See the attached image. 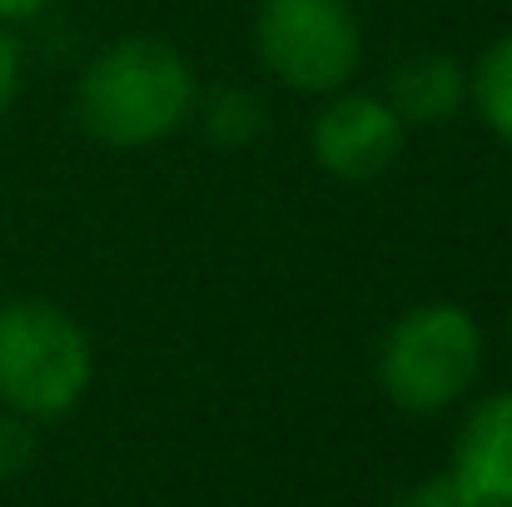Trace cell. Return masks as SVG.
<instances>
[{
  "instance_id": "2",
  "label": "cell",
  "mask_w": 512,
  "mask_h": 507,
  "mask_svg": "<svg viewBox=\"0 0 512 507\" xmlns=\"http://www.w3.org/2000/svg\"><path fill=\"white\" fill-rule=\"evenodd\" d=\"M488 338L458 299H423L403 309L378 343V388L393 408L433 418L458 408L483 373Z\"/></svg>"
},
{
  "instance_id": "3",
  "label": "cell",
  "mask_w": 512,
  "mask_h": 507,
  "mask_svg": "<svg viewBox=\"0 0 512 507\" xmlns=\"http://www.w3.org/2000/svg\"><path fill=\"white\" fill-rule=\"evenodd\" d=\"M95 378V343L55 299L0 304V408L25 423H55L80 408Z\"/></svg>"
},
{
  "instance_id": "12",
  "label": "cell",
  "mask_w": 512,
  "mask_h": 507,
  "mask_svg": "<svg viewBox=\"0 0 512 507\" xmlns=\"http://www.w3.org/2000/svg\"><path fill=\"white\" fill-rule=\"evenodd\" d=\"M20 85H25V50H20L15 30H10V25H0V115L15 105Z\"/></svg>"
},
{
  "instance_id": "4",
  "label": "cell",
  "mask_w": 512,
  "mask_h": 507,
  "mask_svg": "<svg viewBox=\"0 0 512 507\" xmlns=\"http://www.w3.org/2000/svg\"><path fill=\"white\" fill-rule=\"evenodd\" d=\"M249 45L274 85L324 100L363 65V20L353 0H259Z\"/></svg>"
},
{
  "instance_id": "13",
  "label": "cell",
  "mask_w": 512,
  "mask_h": 507,
  "mask_svg": "<svg viewBox=\"0 0 512 507\" xmlns=\"http://www.w3.org/2000/svg\"><path fill=\"white\" fill-rule=\"evenodd\" d=\"M50 5H55V0H0V25H10V30L35 25Z\"/></svg>"
},
{
  "instance_id": "5",
  "label": "cell",
  "mask_w": 512,
  "mask_h": 507,
  "mask_svg": "<svg viewBox=\"0 0 512 507\" xmlns=\"http://www.w3.org/2000/svg\"><path fill=\"white\" fill-rule=\"evenodd\" d=\"M408 145V125L393 115L383 90H353L343 85L324 95L314 125H309V155L339 184H368L398 165Z\"/></svg>"
},
{
  "instance_id": "7",
  "label": "cell",
  "mask_w": 512,
  "mask_h": 507,
  "mask_svg": "<svg viewBox=\"0 0 512 507\" xmlns=\"http://www.w3.org/2000/svg\"><path fill=\"white\" fill-rule=\"evenodd\" d=\"M383 100L408 130H443L468 105V65L448 50H413L388 70Z\"/></svg>"
},
{
  "instance_id": "9",
  "label": "cell",
  "mask_w": 512,
  "mask_h": 507,
  "mask_svg": "<svg viewBox=\"0 0 512 507\" xmlns=\"http://www.w3.org/2000/svg\"><path fill=\"white\" fill-rule=\"evenodd\" d=\"M468 105L483 120V130L512 150V25L498 30L468 65Z\"/></svg>"
},
{
  "instance_id": "8",
  "label": "cell",
  "mask_w": 512,
  "mask_h": 507,
  "mask_svg": "<svg viewBox=\"0 0 512 507\" xmlns=\"http://www.w3.org/2000/svg\"><path fill=\"white\" fill-rule=\"evenodd\" d=\"M189 120H194L199 135H204L214 150H224V155L254 150V145L269 135V105H264V95L249 90V85H209V90H199Z\"/></svg>"
},
{
  "instance_id": "14",
  "label": "cell",
  "mask_w": 512,
  "mask_h": 507,
  "mask_svg": "<svg viewBox=\"0 0 512 507\" xmlns=\"http://www.w3.org/2000/svg\"><path fill=\"white\" fill-rule=\"evenodd\" d=\"M508 334H512V319H508Z\"/></svg>"
},
{
  "instance_id": "11",
  "label": "cell",
  "mask_w": 512,
  "mask_h": 507,
  "mask_svg": "<svg viewBox=\"0 0 512 507\" xmlns=\"http://www.w3.org/2000/svg\"><path fill=\"white\" fill-rule=\"evenodd\" d=\"M388 507H468V498L458 493V483L448 473H438V478H423V483L403 488Z\"/></svg>"
},
{
  "instance_id": "10",
  "label": "cell",
  "mask_w": 512,
  "mask_h": 507,
  "mask_svg": "<svg viewBox=\"0 0 512 507\" xmlns=\"http://www.w3.org/2000/svg\"><path fill=\"white\" fill-rule=\"evenodd\" d=\"M35 458V423H25L20 413L0 408V488L15 483Z\"/></svg>"
},
{
  "instance_id": "6",
  "label": "cell",
  "mask_w": 512,
  "mask_h": 507,
  "mask_svg": "<svg viewBox=\"0 0 512 507\" xmlns=\"http://www.w3.org/2000/svg\"><path fill=\"white\" fill-rule=\"evenodd\" d=\"M468 507H512V388L478 398L443 468Z\"/></svg>"
},
{
  "instance_id": "1",
  "label": "cell",
  "mask_w": 512,
  "mask_h": 507,
  "mask_svg": "<svg viewBox=\"0 0 512 507\" xmlns=\"http://www.w3.org/2000/svg\"><path fill=\"white\" fill-rule=\"evenodd\" d=\"M194 60L165 35H120L75 75V120L105 150H150L179 135L194 115Z\"/></svg>"
}]
</instances>
